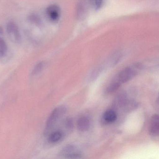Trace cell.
<instances>
[{
	"label": "cell",
	"instance_id": "cell-1",
	"mask_svg": "<svg viewBox=\"0 0 159 159\" xmlns=\"http://www.w3.org/2000/svg\"><path fill=\"white\" fill-rule=\"evenodd\" d=\"M67 109L63 105L57 107L50 114L46 124L45 134H47L48 132L56 125L58 121L66 113Z\"/></svg>",
	"mask_w": 159,
	"mask_h": 159
},
{
	"label": "cell",
	"instance_id": "cell-2",
	"mask_svg": "<svg viewBox=\"0 0 159 159\" xmlns=\"http://www.w3.org/2000/svg\"><path fill=\"white\" fill-rule=\"evenodd\" d=\"M137 70L133 67H128L122 70L118 75L116 80L120 84L126 83L132 79L137 74Z\"/></svg>",
	"mask_w": 159,
	"mask_h": 159
},
{
	"label": "cell",
	"instance_id": "cell-3",
	"mask_svg": "<svg viewBox=\"0 0 159 159\" xmlns=\"http://www.w3.org/2000/svg\"><path fill=\"white\" fill-rule=\"evenodd\" d=\"M7 32L9 38L14 43L20 42L21 36L18 27L14 22L10 21L7 25Z\"/></svg>",
	"mask_w": 159,
	"mask_h": 159
},
{
	"label": "cell",
	"instance_id": "cell-4",
	"mask_svg": "<svg viewBox=\"0 0 159 159\" xmlns=\"http://www.w3.org/2000/svg\"><path fill=\"white\" fill-rule=\"evenodd\" d=\"M61 156L65 158L80 159L82 158L80 151L74 146L69 145L64 147L61 151Z\"/></svg>",
	"mask_w": 159,
	"mask_h": 159
},
{
	"label": "cell",
	"instance_id": "cell-5",
	"mask_svg": "<svg viewBox=\"0 0 159 159\" xmlns=\"http://www.w3.org/2000/svg\"><path fill=\"white\" fill-rule=\"evenodd\" d=\"M61 14L60 8L57 5H50L47 8V16L48 19L52 22H57L60 18Z\"/></svg>",
	"mask_w": 159,
	"mask_h": 159
},
{
	"label": "cell",
	"instance_id": "cell-6",
	"mask_svg": "<svg viewBox=\"0 0 159 159\" xmlns=\"http://www.w3.org/2000/svg\"><path fill=\"white\" fill-rule=\"evenodd\" d=\"M149 133L153 136H159V115H155L152 117L149 127Z\"/></svg>",
	"mask_w": 159,
	"mask_h": 159
},
{
	"label": "cell",
	"instance_id": "cell-7",
	"mask_svg": "<svg viewBox=\"0 0 159 159\" xmlns=\"http://www.w3.org/2000/svg\"><path fill=\"white\" fill-rule=\"evenodd\" d=\"M90 124V120L89 118L87 116L82 117L77 121V128L80 131H87L89 129Z\"/></svg>",
	"mask_w": 159,
	"mask_h": 159
},
{
	"label": "cell",
	"instance_id": "cell-8",
	"mask_svg": "<svg viewBox=\"0 0 159 159\" xmlns=\"http://www.w3.org/2000/svg\"><path fill=\"white\" fill-rule=\"evenodd\" d=\"M117 118V115L115 110L109 109L105 112L103 115V120L106 123L115 122Z\"/></svg>",
	"mask_w": 159,
	"mask_h": 159
},
{
	"label": "cell",
	"instance_id": "cell-9",
	"mask_svg": "<svg viewBox=\"0 0 159 159\" xmlns=\"http://www.w3.org/2000/svg\"><path fill=\"white\" fill-rule=\"evenodd\" d=\"M63 134L61 131H56L50 134L48 137V141L51 143H58L62 139Z\"/></svg>",
	"mask_w": 159,
	"mask_h": 159
},
{
	"label": "cell",
	"instance_id": "cell-10",
	"mask_svg": "<svg viewBox=\"0 0 159 159\" xmlns=\"http://www.w3.org/2000/svg\"><path fill=\"white\" fill-rule=\"evenodd\" d=\"M121 84L119 82L116 80H115L107 87L105 93L107 94H111L113 92L116 91L119 88Z\"/></svg>",
	"mask_w": 159,
	"mask_h": 159
},
{
	"label": "cell",
	"instance_id": "cell-11",
	"mask_svg": "<svg viewBox=\"0 0 159 159\" xmlns=\"http://www.w3.org/2000/svg\"><path fill=\"white\" fill-rule=\"evenodd\" d=\"M88 1L92 7L95 10H98L101 8L104 3V0H88Z\"/></svg>",
	"mask_w": 159,
	"mask_h": 159
},
{
	"label": "cell",
	"instance_id": "cell-12",
	"mask_svg": "<svg viewBox=\"0 0 159 159\" xmlns=\"http://www.w3.org/2000/svg\"><path fill=\"white\" fill-rule=\"evenodd\" d=\"M44 66L45 63H44L43 62H40L39 63H37L34 66L32 72V75H36L40 73L44 68Z\"/></svg>",
	"mask_w": 159,
	"mask_h": 159
},
{
	"label": "cell",
	"instance_id": "cell-13",
	"mask_svg": "<svg viewBox=\"0 0 159 159\" xmlns=\"http://www.w3.org/2000/svg\"><path fill=\"white\" fill-rule=\"evenodd\" d=\"M7 52V46L4 40L0 37V57H4Z\"/></svg>",
	"mask_w": 159,
	"mask_h": 159
},
{
	"label": "cell",
	"instance_id": "cell-14",
	"mask_svg": "<svg viewBox=\"0 0 159 159\" xmlns=\"http://www.w3.org/2000/svg\"><path fill=\"white\" fill-rule=\"evenodd\" d=\"M102 69L100 67L96 68L94 71H93L90 75L89 79L90 81H93L95 80L97 77L100 75L101 73L102 72Z\"/></svg>",
	"mask_w": 159,
	"mask_h": 159
},
{
	"label": "cell",
	"instance_id": "cell-15",
	"mask_svg": "<svg viewBox=\"0 0 159 159\" xmlns=\"http://www.w3.org/2000/svg\"><path fill=\"white\" fill-rule=\"evenodd\" d=\"M65 126L67 129L70 130L73 128V122L71 118H68L66 119L65 122Z\"/></svg>",
	"mask_w": 159,
	"mask_h": 159
}]
</instances>
